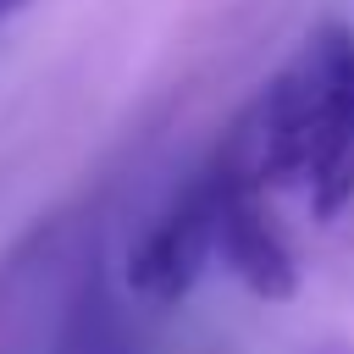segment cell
<instances>
[{
  "label": "cell",
  "instance_id": "1",
  "mask_svg": "<svg viewBox=\"0 0 354 354\" xmlns=\"http://www.w3.org/2000/svg\"><path fill=\"white\" fill-rule=\"evenodd\" d=\"M354 127V28L321 22L299 55L243 105L216 149V166L271 188H304L315 160Z\"/></svg>",
  "mask_w": 354,
  "mask_h": 354
},
{
  "label": "cell",
  "instance_id": "2",
  "mask_svg": "<svg viewBox=\"0 0 354 354\" xmlns=\"http://www.w3.org/2000/svg\"><path fill=\"white\" fill-rule=\"evenodd\" d=\"M216 254V183L199 171L133 243L127 254V288L149 304H177L199 282V271Z\"/></svg>",
  "mask_w": 354,
  "mask_h": 354
},
{
  "label": "cell",
  "instance_id": "3",
  "mask_svg": "<svg viewBox=\"0 0 354 354\" xmlns=\"http://www.w3.org/2000/svg\"><path fill=\"white\" fill-rule=\"evenodd\" d=\"M216 183V254L227 260V271L254 293V299H293L299 293V266L293 249L282 243L277 221L266 216V194L232 171H221L216 160L205 166Z\"/></svg>",
  "mask_w": 354,
  "mask_h": 354
},
{
  "label": "cell",
  "instance_id": "4",
  "mask_svg": "<svg viewBox=\"0 0 354 354\" xmlns=\"http://www.w3.org/2000/svg\"><path fill=\"white\" fill-rule=\"evenodd\" d=\"M299 194L310 199V216H315L332 238H348V243H354V127L315 160V171L304 177Z\"/></svg>",
  "mask_w": 354,
  "mask_h": 354
},
{
  "label": "cell",
  "instance_id": "5",
  "mask_svg": "<svg viewBox=\"0 0 354 354\" xmlns=\"http://www.w3.org/2000/svg\"><path fill=\"white\" fill-rule=\"evenodd\" d=\"M28 6H33V0H0V22H11V17L28 11Z\"/></svg>",
  "mask_w": 354,
  "mask_h": 354
}]
</instances>
